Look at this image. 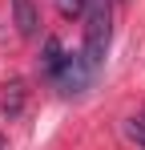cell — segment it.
<instances>
[{"label": "cell", "instance_id": "6da1fadb", "mask_svg": "<svg viewBox=\"0 0 145 150\" xmlns=\"http://www.w3.org/2000/svg\"><path fill=\"white\" fill-rule=\"evenodd\" d=\"M105 49H109V8L105 0H85V61L101 69L105 61Z\"/></svg>", "mask_w": 145, "mask_h": 150}, {"label": "cell", "instance_id": "7a4b0ae2", "mask_svg": "<svg viewBox=\"0 0 145 150\" xmlns=\"http://www.w3.org/2000/svg\"><path fill=\"white\" fill-rule=\"evenodd\" d=\"M93 77H97V69L85 61V53H65V61L52 69V81H56V89H61L65 98H77V93H85Z\"/></svg>", "mask_w": 145, "mask_h": 150}, {"label": "cell", "instance_id": "3957f363", "mask_svg": "<svg viewBox=\"0 0 145 150\" xmlns=\"http://www.w3.org/2000/svg\"><path fill=\"white\" fill-rule=\"evenodd\" d=\"M12 16H16V28L20 37H36V25H40V12L32 0H12Z\"/></svg>", "mask_w": 145, "mask_h": 150}, {"label": "cell", "instance_id": "277c9868", "mask_svg": "<svg viewBox=\"0 0 145 150\" xmlns=\"http://www.w3.org/2000/svg\"><path fill=\"white\" fill-rule=\"evenodd\" d=\"M61 61H65V45H61L56 37H48V41H45V57H40V69L52 77V69H56Z\"/></svg>", "mask_w": 145, "mask_h": 150}, {"label": "cell", "instance_id": "5b68a950", "mask_svg": "<svg viewBox=\"0 0 145 150\" xmlns=\"http://www.w3.org/2000/svg\"><path fill=\"white\" fill-rule=\"evenodd\" d=\"M125 138L137 142V146H145V110L133 114V118H125Z\"/></svg>", "mask_w": 145, "mask_h": 150}, {"label": "cell", "instance_id": "8992f818", "mask_svg": "<svg viewBox=\"0 0 145 150\" xmlns=\"http://www.w3.org/2000/svg\"><path fill=\"white\" fill-rule=\"evenodd\" d=\"M56 8H61L65 16H81V12H85V0H56Z\"/></svg>", "mask_w": 145, "mask_h": 150}]
</instances>
